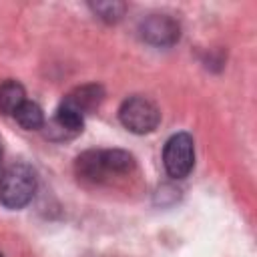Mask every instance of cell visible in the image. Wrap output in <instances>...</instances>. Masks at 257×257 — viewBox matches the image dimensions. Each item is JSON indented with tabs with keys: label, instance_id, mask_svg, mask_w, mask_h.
Listing matches in <instances>:
<instances>
[{
	"label": "cell",
	"instance_id": "1",
	"mask_svg": "<svg viewBox=\"0 0 257 257\" xmlns=\"http://www.w3.org/2000/svg\"><path fill=\"white\" fill-rule=\"evenodd\" d=\"M135 169V157L122 149H88L74 161V173L78 181L90 185H102L112 177H126Z\"/></svg>",
	"mask_w": 257,
	"mask_h": 257
},
{
	"label": "cell",
	"instance_id": "2",
	"mask_svg": "<svg viewBox=\"0 0 257 257\" xmlns=\"http://www.w3.org/2000/svg\"><path fill=\"white\" fill-rule=\"evenodd\" d=\"M38 187L36 171L26 163H14L0 173V205L6 209L26 207Z\"/></svg>",
	"mask_w": 257,
	"mask_h": 257
},
{
	"label": "cell",
	"instance_id": "3",
	"mask_svg": "<svg viewBox=\"0 0 257 257\" xmlns=\"http://www.w3.org/2000/svg\"><path fill=\"white\" fill-rule=\"evenodd\" d=\"M118 120L126 131L135 135H149L157 131L161 122V110L151 98L135 94L122 100L118 108Z\"/></svg>",
	"mask_w": 257,
	"mask_h": 257
},
{
	"label": "cell",
	"instance_id": "4",
	"mask_svg": "<svg viewBox=\"0 0 257 257\" xmlns=\"http://www.w3.org/2000/svg\"><path fill=\"white\" fill-rule=\"evenodd\" d=\"M163 165L169 177L185 179L195 167V141L189 133L173 135L163 149Z\"/></svg>",
	"mask_w": 257,
	"mask_h": 257
},
{
	"label": "cell",
	"instance_id": "5",
	"mask_svg": "<svg viewBox=\"0 0 257 257\" xmlns=\"http://www.w3.org/2000/svg\"><path fill=\"white\" fill-rule=\"evenodd\" d=\"M141 38L157 48H167L179 42L181 38V24L171 14H149L139 24Z\"/></svg>",
	"mask_w": 257,
	"mask_h": 257
},
{
	"label": "cell",
	"instance_id": "6",
	"mask_svg": "<svg viewBox=\"0 0 257 257\" xmlns=\"http://www.w3.org/2000/svg\"><path fill=\"white\" fill-rule=\"evenodd\" d=\"M44 126H46V133H44L46 139H50V141H70V139H74L82 133L84 116L60 102L52 120L48 124L44 122Z\"/></svg>",
	"mask_w": 257,
	"mask_h": 257
},
{
	"label": "cell",
	"instance_id": "7",
	"mask_svg": "<svg viewBox=\"0 0 257 257\" xmlns=\"http://www.w3.org/2000/svg\"><path fill=\"white\" fill-rule=\"evenodd\" d=\"M104 100V88L98 82H88V84H80L76 88H72L64 98L62 104L70 106L72 110H76L78 114H90L94 112Z\"/></svg>",
	"mask_w": 257,
	"mask_h": 257
},
{
	"label": "cell",
	"instance_id": "8",
	"mask_svg": "<svg viewBox=\"0 0 257 257\" xmlns=\"http://www.w3.org/2000/svg\"><path fill=\"white\" fill-rule=\"evenodd\" d=\"M24 100H26V90L18 80L8 78L0 84V112L2 114H14Z\"/></svg>",
	"mask_w": 257,
	"mask_h": 257
},
{
	"label": "cell",
	"instance_id": "9",
	"mask_svg": "<svg viewBox=\"0 0 257 257\" xmlns=\"http://www.w3.org/2000/svg\"><path fill=\"white\" fill-rule=\"evenodd\" d=\"M12 116H14L16 122H18L22 128H26V131L44 128V122H46V120H44V110H42L40 104L34 102V100H24Z\"/></svg>",
	"mask_w": 257,
	"mask_h": 257
},
{
	"label": "cell",
	"instance_id": "10",
	"mask_svg": "<svg viewBox=\"0 0 257 257\" xmlns=\"http://www.w3.org/2000/svg\"><path fill=\"white\" fill-rule=\"evenodd\" d=\"M88 8L92 10V14L96 18H100L106 24H114L118 22L124 12H126V4L120 0H100V2H90Z\"/></svg>",
	"mask_w": 257,
	"mask_h": 257
},
{
	"label": "cell",
	"instance_id": "11",
	"mask_svg": "<svg viewBox=\"0 0 257 257\" xmlns=\"http://www.w3.org/2000/svg\"><path fill=\"white\" fill-rule=\"evenodd\" d=\"M2 159H4V151H2V145H0V173H2Z\"/></svg>",
	"mask_w": 257,
	"mask_h": 257
},
{
	"label": "cell",
	"instance_id": "12",
	"mask_svg": "<svg viewBox=\"0 0 257 257\" xmlns=\"http://www.w3.org/2000/svg\"><path fill=\"white\" fill-rule=\"evenodd\" d=\"M0 257H2V253H0Z\"/></svg>",
	"mask_w": 257,
	"mask_h": 257
}]
</instances>
